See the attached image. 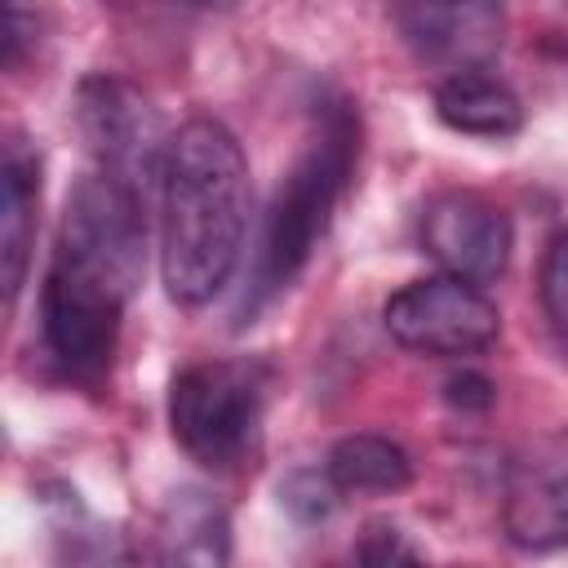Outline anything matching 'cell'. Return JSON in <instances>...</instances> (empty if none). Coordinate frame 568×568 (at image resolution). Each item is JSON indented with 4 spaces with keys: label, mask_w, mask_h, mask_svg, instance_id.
<instances>
[{
    "label": "cell",
    "mask_w": 568,
    "mask_h": 568,
    "mask_svg": "<svg viewBox=\"0 0 568 568\" xmlns=\"http://www.w3.org/2000/svg\"><path fill=\"white\" fill-rule=\"evenodd\" d=\"M280 501H284V510H288L293 519L320 524V519H328L333 506H337V484L328 479V470H324V475L297 470V475H288V479L280 484Z\"/></svg>",
    "instance_id": "obj_15"
},
{
    "label": "cell",
    "mask_w": 568,
    "mask_h": 568,
    "mask_svg": "<svg viewBox=\"0 0 568 568\" xmlns=\"http://www.w3.org/2000/svg\"><path fill=\"white\" fill-rule=\"evenodd\" d=\"M4 195H0V271H4V297L18 302V288L27 280L31 240H36V209H40V160L36 151L13 133L4 142Z\"/></svg>",
    "instance_id": "obj_10"
},
{
    "label": "cell",
    "mask_w": 568,
    "mask_h": 568,
    "mask_svg": "<svg viewBox=\"0 0 568 568\" xmlns=\"http://www.w3.org/2000/svg\"><path fill=\"white\" fill-rule=\"evenodd\" d=\"M75 129L102 173L120 178L142 195L160 186L169 138L160 129L155 106L129 80L106 71L84 75L75 89Z\"/></svg>",
    "instance_id": "obj_5"
},
{
    "label": "cell",
    "mask_w": 568,
    "mask_h": 568,
    "mask_svg": "<svg viewBox=\"0 0 568 568\" xmlns=\"http://www.w3.org/2000/svg\"><path fill=\"white\" fill-rule=\"evenodd\" d=\"M355 155H359L355 106L346 98H324L315 106V133L306 138L302 155L280 178V186L266 204V222H262V240H257L253 275H248V293H244V315H253L257 306L280 297L306 271L311 253L328 235V222L337 213L346 182L355 173Z\"/></svg>",
    "instance_id": "obj_3"
},
{
    "label": "cell",
    "mask_w": 568,
    "mask_h": 568,
    "mask_svg": "<svg viewBox=\"0 0 568 568\" xmlns=\"http://www.w3.org/2000/svg\"><path fill=\"white\" fill-rule=\"evenodd\" d=\"M448 399L462 404V408H488L493 404V382L479 377V373H462L448 382Z\"/></svg>",
    "instance_id": "obj_18"
},
{
    "label": "cell",
    "mask_w": 568,
    "mask_h": 568,
    "mask_svg": "<svg viewBox=\"0 0 568 568\" xmlns=\"http://www.w3.org/2000/svg\"><path fill=\"white\" fill-rule=\"evenodd\" d=\"M337 493H399L413 484V457L386 435H346L324 462Z\"/></svg>",
    "instance_id": "obj_13"
},
{
    "label": "cell",
    "mask_w": 568,
    "mask_h": 568,
    "mask_svg": "<svg viewBox=\"0 0 568 568\" xmlns=\"http://www.w3.org/2000/svg\"><path fill=\"white\" fill-rule=\"evenodd\" d=\"M155 550L160 564H226L231 559V519L222 501L200 488H178L160 519H155Z\"/></svg>",
    "instance_id": "obj_11"
},
{
    "label": "cell",
    "mask_w": 568,
    "mask_h": 568,
    "mask_svg": "<svg viewBox=\"0 0 568 568\" xmlns=\"http://www.w3.org/2000/svg\"><path fill=\"white\" fill-rule=\"evenodd\" d=\"M248 160L222 120L195 115L169 138L160 173V275L178 306L213 302L244 248Z\"/></svg>",
    "instance_id": "obj_2"
},
{
    "label": "cell",
    "mask_w": 568,
    "mask_h": 568,
    "mask_svg": "<svg viewBox=\"0 0 568 568\" xmlns=\"http://www.w3.org/2000/svg\"><path fill=\"white\" fill-rule=\"evenodd\" d=\"M537 297H541V315H546L555 342L568 351V231H559L546 244L541 275H537Z\"/></svg>",
    "instance_id": "obj_14"
},
{
    "label": "cell",
    "mask_w": 568,
    "mask_h": 568,
    "mask_svg": "<svg viewBox=\"0 0 568 568\" xmlns=\"http://www.w3.org/2000/svg\"><path fill=\"white\" fill-rule=\"evenodd\" d=\"M501 528L519 550L568 546V426L528 439L501 484Z\"/></svg>",
    "instance_id": "obj_7"
},
{
    "label": "cell",
    "mask_w": 568,
    "mask_h": 568,
    "mask_svg": "<svg viewBox=\"0 0 568 568\" xmlns=\"http://www.w3.org/2000/svg\"><path fill=\"white\" fill-rule=\"evenodd\" d=\"M271 368L262 359H195L169 386V426L186 457L235 470L262 435Z\"/></svg>",
    "instance_id": "obj_4"
},
{
    "label": "cell",
    "mask_w": 568,
    "mask_h": 568,
    "mask_svg": "<svg viewBox=\"0 0 568 568\" xmlns=\"http://www.w3.org/2000/svg\"><path fill=\"white\" fill-rule=\"evenodd\" d=\"M510 217L501 204H493L479 191L448 186L426 200L422 209V248L457 280L488 284L510 262Z\"/></svg>",
    "instance_id": "obj_8"
},
{
    "label": "cell",
    "mask_w": 568,
    "mask_h": 568,
    "mask_svg": "<svg viewBox=\"0 0 568 568\" xmlns=\"http://www.w3.org/2000/svg\"><path fill=\"white\" fill-rule=\"evenodd\" d=\"M36 40H40L36 0H4V67L22 71V62L31 58Z\"/></svg>",
    "instance_id": "obj_16"
},
{
    "label": "cell",
    "mask_w": 568,
    "mask_h": 568,
    "mask_svg": "<svg viewBox=\"0 0 568 568\" xmlns=\"http://www.w3.org/2000/svg\"><path fill=\"white\" fill-rule=\"evenodd\" d=\"M142 191L93 169L67 195L53 257L40 284V333L53 364L75 382H102L129 297L142 284Z\"/></svg>",
    "instance_id": "obj_1"
},
{
    "label": "cell",
    "mask_w": 568,
    "mask_h": 568,
    "mask_svg": "<svg viewBox=\"0 0 568 568\" xmlns=\"http://www.w3.org/2000/svg\"><path fill=\"white\" fill-rule=\"evenodd\" d=\"M395 27L404 44L439 71L488 67L506 40L501 0H399Z\"/></svg>",
    "instance_id": "obj_9"
},
{
    "label": "cell",
    "mask_w": 568,
    "mask_h": 568,
    "mask_svg": "<svg viewBox=\"0 0 568 568\" xmlns=\"http://www.w3.org/2000/svg\"><path fill=\"white\" fill-rule=\"evenodd\" d=\"M435 115L466 138H515L524 129V102L510 84L475 71H453L435 89Z\"/></svg>",
    "instance_id": "obj_12"
},
{
    "label": "cell",
    "mask_w": 568,
    "mask_h": 568,
    "mask_svg": "<svg viewBox=\"0 0 568 568\" xmlns=\"http://www.w3.org/2000/svg\"><path fill=\"white\" fill-rule=\"evenodd\" d=\"M191 4H200V9H231L235 0H191Z\"/></svg>",
    "instance_id": "obj_19"
},
{
    "label": "cell",
    "mask_w": 568,
    "mask_h": 568,
    "mask_svg": "<svg viewBox=\"0 0 568 568\" xmlns=\"http://www.w3.org/2000/svg\"><path fill=\"white\" fill-rule=\"evenodd\" d=\"M382 324L390 342L435 359L484 355L501 337V311L470 280L457 275H430L404 284L399 293L386 297Z\"/></svg>",
    "instance_id": "obj_6"
},
{
    "label": "cell",
    "mask_w": 568,
    "mask_h": 568,
    "mask_svg": "<svg viewBox=\"0 0 568 568\" xmlns=\"http://www.w3.org/2000/svg\"><path fill=\"white\" fill-rule=\"evenodd\" d=\"M355 555H359L364 564H417V559H422V555L404 541V532H399L395 524H368L364 537H359V546H355Z\"/></svg>",
    "instance_id": "obj_17"
}]
</instances>
